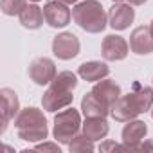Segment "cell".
Instances as JSON below:
<instances>
[{"label":"cell","instance_id":"1","mask_svg":"<svg viewBox=\"0 0 153 153\" xmlns=\"http://www.w3.org/2000/svg\"><path fill=\"white\" fill-rule=\"evenodd\" d=\"M72 18L83 31L90 34H97L106 27L108 15L105 13V7L97 0H83L78 2L72 9Z\"/></svg>","mask_w":153,"mask_h":153},{"label":"cell","instance_id":"2","mask_svg":"<svg viewBox=\"0 0 153 153\" xmlns=\"http://www.w3.org/2000/svg\"><path fill=\"white\" fill-rule=\"evenodd\" d=\"M15 126L18 131V137L27 142H38L47 139L49 130H47V119L42 110L38 108H24L15 119Z\"/></svg>","mask_w":153,"mask_h":153},{"label":"cell","instance_id":"3","mask_svg":"<svg viewBox=\"0 0 153 153\" xmlns=\"http://www.w3.org/2000/svg\"><path fill=\"white\" fill-rule=\"evenodd\" d=\"M81 115L78 110L74 108H65L61 112L56 114L54 117V128H52V135L58 142L61 144H68L81 130Z\"/></svg>","mask_w":153,"mask_h":153},{"label":"cell","instance_id":"4","mask_svg":"<svg viewBox=\"0 0 153 153\" xmlns=\"http://www.w3.org/2000/svg\"><path fill=\"white\" fill-rule=\"evenodd\" d=\"M123 97H124V101L128 103V106H130L137 115L149 112L151 106H153V88L142 87L139 81H135L131 92H128V94L123 96Z\"/></svg>","mask_w":153,"mask_h":153},{"label":"cell","instance_id":"5","mask_svg":"<svg viewBox=\"0 0 153 153\" xmlns=\"http://www.w3.org/2000/svg\"><path fill=\"white\" fill-rule=\"evenodd\" d=\"M79 38L72 33H61L52 40V52L58 59H72L79 54Z\"/></svg>","mask_w":153,"mask_h":153},{"label":"cell","instance_id":"6","mask_svg":"<svg viewBox=\"0 0 153 153\" xmlns=\"http://www.w3.org/2000/svg\"><path fill=\"white\" fill-rule=\"evenodd\" d=\"M29 78L40 87L51 85V81L56 78V65H54V61L45 58V56L33 59V63L29 65Z\"/></svg>","mask_w":153,"mask_h":153},{"label":"cell","instance_id":"7","mask_svg":"<svg viewBox=\"0 0 153 153\" xmlns=\"http://www.w3.org/2000/svg\"><path fill=\"white\" fill-rule=\"evenodd\" d=\"M43 16H45V22L51 25V27H65L70 24V18H72V13L68 9L67 4H63L61 0H49L43 7Z\"/></svg>","mask_w":153,"mask_h":153},{"label":"cell","instance_id":"8","mask_svg":"<svg viewBox=\"0 0 153 153\" xmlns=\"http://www.w3.org/2000/svg\"><path fill=\"white\" fill-rule=\"evenodd\" d=\"M128 43L123 36H117V34H108L103 38V43H101V54L106 61H119V59H124L128 56Z\"/></svg>","mask_w":153,"mask_h":153},{"label":"cell","instance_id":"9","mask_svg":"<svg viewBox=\"0 0 153 153\" xmlns=\"http://www.w3.org/2000/svg\"><path fill=\"white\" fill-rule=\"evenodd\" d=\"M72 99H74L72 92L61 90V88H56V87H49L43 92L42 105H43V110H47V112H58V110H63V108L70 106Z\"/></svg>","mask_w":153,"mask_h":153},{"label":"cell","instance_id":"10","mask_svg":"<svg viewBox=\"0 0 153 153\" xmlns=\"http://www.w3.org/2000/svg\"><path fill=\"white\" fill-rule=\"evenodd\" d=\"M148 133V126L144 121L131 119L128 124L123 128V144L124 149H142V139Z\"/></svg>","mask_w":153,"mask_h":153},{"label":"cell","instance_id":"11","mask_svg":"<svg viewBox=\"0 0 153 153\" xmlns=\"http://www.w3.org/2000/svg\"><path fill=\"white\" fill-rule=\"evenodd\" d=\"M135 18V11L131 7V4H123V2H117L110 7L108 11V24L112 29L115 31H124L130 27V24L133 22Z\"/></svg>","mask_w":153,"mask_h":153},{"label":"cell","instance_id":"12","mask_svg":"<svg viewBox=\"0 0 153 153\" xmlns=\"http://www.w3.org/2000/svg\"><path fill=\"white\" fill-rule=\"evenodd\" d=\"M0 96H2V130L0 131L4 133L9 121L16 119V115L20 114V101H18V96L15 94V90H11V88H2Z\"/></svg>","mask_w":153,"mask_h":153},{"label":"cell","instance_id":"13","mask_svg":"<svg viewBox=\"0 0 153 153\" xmlns=\"http://www.w3.org/2000/svg\"><path fill=\"white\" fill-rule=\"evenodd\" d=\"M92 92H94V96H96L105 106H108V108H112V105L123 96V94H121V87H119L115 81H112V79L96 81Z\"/></svg>","mask_w":153,"mask_h":153},{"label":"cell","instance_id":"14","mask_svg":"<svg viewBox=\"0 0 153 153\" xmlns=\"http://www.w3.org/2000/svg\"><path fill=\"white\" fill-rule=\"evenodd\" d=\"M130 49L140 56L153 52V36L149 33V27L140 25V27L133 29V33L130 36Z\"/></svg>","mask_w":153,"mask_h":153},{"label":"cell","instance_id":"15","mask_svg":"<svg viewBox=\"0 0 153 153\" xmlns=\"http://www.w3.org/2000/svg\"><path fill=\"white\" fill-rule=\"evenodd\" d=\"M78 74L85 81H101L110 74V68L103 61H85L79 65Z\"/></svg>","mask_w":153,"mask_h":153},{"label":"cell","instance_id":"16","mask_svg":"<svg viewBox=\"0 0 153 153\" xmlns=\"http://www.w3.org/2000/svg\"><path fill=\"white\" fill-rule=\"evenodd\" d=\"M83 133L92 140H101L108 135V123L106 117H85V123L81 126Z\"/></svg>","mask_w":153,"mask_h":153},{"label":"cell","instance_id":"17","mask_svg":"<svg viewBox=\"0 0 153 153\" xmlns=\"http://www.w3.org/2000/svg\"><path fill=\"white\" fill-rule=\"evenodd\" d=\"M18 18H20V24H22L25 29H40V27L43 25V20H45L43 9L38 7L34 2H33V4H27L25 9L18 15Z\"/></svg>","mask_w":153,"mask_h":153},{"label":"cell","instance_id":"18","mask_svg":"<svg viewBox=\"0 0 153 153\" xmlns=\"http://www.w3.org/2000/svg\"><path fill=\"white\" fill-rule=\"evenodd\" d=\"M81 112L85 117H106L110 114V108L105 106L90 90L88 94H85V97L81 99Z\"/></svg>","mask_w":153,"mask_h":153},{"label":"cell","instance_id":"19","mask_svg":"<svg viewBox=\"0 0 153 153\" xmlns=\"http://www.w3.org/2000/svg\"><path fill=\"white\" fill-rule=\"evenodd\" d=\"M94 140L92 139H88L85 133H78L70 142H68V149L72 151V153H78V151H94Z\"/></svg>","mask_w":153,"mask_h":153},{"label":"cell","instance_id":"20","mask_svg":"<svg viewBox=\"0 0 153 153\" xmlns=\"http://www.w3.org/2000/svg\"><path fill=\"white\" fill-rule=\"evenodd\" d=\"M27 2L25 0H0V7H2V13L7 16H15L20 15L25 9Z\"/></svg>","mask_w":153,"mask_h":153},{"label":"cell","instance_id":"21","mask_svg":"<svg viewBox=\"0 0 153 153\" xmlns=\"http://www.w3.org/2000/svg\"><path fill=\"white\" fill-rule=\"evenodd\" d=\"M36 149H49V151H56L59 153V146L58 144H52V142H43V144H38Z\"/></svg>","mask_w":153,"mask_h":153},{"label":"cell","instance_id":"22","mask_svg":"<svg viewBox=\"0 0 153 153\" xmlns=\"http://www.w3.org/2000/svg\"><path fill=\"white\" fill-rule=\"evenodd\" d=\"M112 148L119 149V148H123V146H117V144H114V142H106V144H103V146H101V149H103V151H105V149H112Z\"/></svg>","mask_w":153,"mask_h":153},{"label":"cell","instance_id":"23","mask_svg":"<svg viewBox=\"0 0 153 153\" xmlns=\"http://www.w3.org/2000/svg\"><path fill=\"white\" fill-rule=\"evenodd\" d=\"M128 2H130L131 6H142V4L148 2V0H128Z\"/></svg>","mask_w":153,"mask_h":153},{"label":"cell","instance_id":"24","mask_svg":"<svg viewBox=\"0 0 153 153\" xmlns=\"http://www.w3.org/2000/svg\"><path fill=\"white\" fill-rule=\"evenodd\" d=\"M61 2H63V4H67V6H70V4H78L79 0H61Z\"/></svg>","mask_w":153,"mask_h":153},{"label":"cell","instance_id":"25","mask_svg":"<svg viewBox=\"0 0 153 153\" xmlns=\"http://www.w3.org/2000/svg\"><path fill=\"white\" fill-rule=\"evenodd\" d=\"M148 27H149V33H151V36H153V20H151V24H149Z\"/></svg>","mask_w":153,"mask_h":153},{"label":"cell","instance_id":"26","mask_svg":"<svg viewBox=\"0 0 153 153\" xmlns=\"http://www.w3.org/2000/svg\"><path fill=\"white\" fill-rule=\"evenodd\" d=\"M112 2H114V4H117V2H123V0H112Z\"/></svg>","mask_w":153,"mask_h":153},{"label":"cell","instance_id":"27","mask_svg":"<svg viewBox=\"0 0 153 153\" xmlns=\"http://www.w3.org/2000/svg\"><path fill=\"white\" fill-rule=\"evenodd\" d=\"M29 2H34V4H36V2H40V0H29Z\"/></svg>","mask_w":153,"mask_h":153},{"label":"cell","instance_id":"28","mask_svg":"<svg viewBox=\"0 0 153 153\" xmlns=\"http://www.w3.org/2000/svg\"><path fill=\"white\" fill-rule=\"evenodd\" d=\"M149 112H151V117H153V106H151V110H149Z\"/></svg>","mask_w":153,"mask_h":153}]
</instances>
